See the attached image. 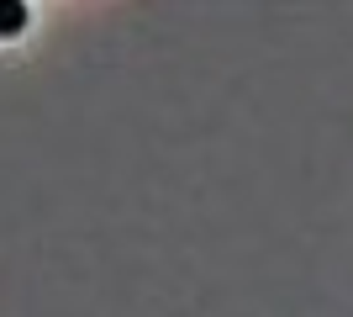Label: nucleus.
<instances>
[{
    "label": "nucleus",
    "mask_w": 353,
    "mask_h": 317,
    "mask_svg": "<svg viewBox=\"0 0 353 317\" xmlns=\"http://www.w3.org/2000/svg\"><path fill=\"white\" fill-rule=\"evenodd\" d=\"M27 32V0H0V37Z\"/></svg>",
    "instance_id": "obj_1"
}]
</instances>
